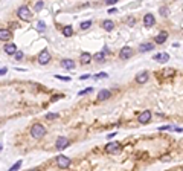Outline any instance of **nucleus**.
Wrapping results in <instances>:
<instances>
[{
	"label": "nucleus",
	"mask_w": 183,
	"mask_h": 171,
	"mask_svg": "<svg viewBox=\"0 0 183 171\" xmlns=\"http://www.w3.org/2000/svg\"><path fill=\"white\" fill-rule=\"evenodd\" d=\"M31 135H32L35 139L43 138V136L46 135V128H44L41 124H34V125H32V128H31Z\"/></svg>",
	"instance_id": "1"
},
{
	"label": "nucleus",
	"mask_w": 183,
	"mask_h": 171,
	"mask_svg": "<svg viewBox=\"0 0 183 171\" xmlns=\"http://www.w3.org/2000/svg\"><path fill=\"white\" fill-rule=\"evenodd\" d=\"M17 14H18V17L21 20H25V21H29L32 18V12H31V9L28 6H20L18 11H17Z\"/></svg>",
	"instance_id": "2"
},
{
	"label": "nucleus",
	"mask_w": 183,
	"mask_h": 171,
	"mask_svg": "<svg viewBox=\"0 0 183 171\" xmlns=\"http://www.w3.org/2000/svg\"><path fill=\"white\" fill-rule=\"evenodd\" d=\"M105 151L107 153H118L121 151V144L119 142H110L105 145Z\"/></svg>",
	"instance_id": "3"
},
{
	"label": "nucleus",
	"mask_w": 183,
	"mask_h": 171,
	"mask_svg": "<svg viewBox=\"0 0 183 171\" xmlns=\"http://www.w3.org/2000/svg\"><path fill=\"white\" fill-rule=\"evenodd\" d=\"M57 165H58L60 168H67L69 165H70V159H69L67 156L60 154V156L57 157Z\"/></svg>",
	"instance_id": "4"
},
{
	"label": "nucleus",
	"mask_w": 183,
	"mask_h": 171,
	"mask_svg": "<svg viewBox=\"0 0 183 171\" xmlns=\"http://www.w3.org/2000/svg\"><path fill=\"white\" fill-rule=\"evenodd\" d=\"M51 61V54L49 51H41L40 55H38V63L40 64H48Z\"/></svg>",
	"instance_id": "5"
},
{
	"label": "nucleus",
	"mask_w": 183,
	"mask_h": 171,
	"mask_svg": "<svg viewBox=\"0 0 183 171\" xmlns=\"http://www.w3.org/2000/svg\"><path fill=\"white\" fill-rule=\"evenodd\" d=\"M70 144L69 142V139L67 138H64V136H60L58 139H57V144H55V148L57 150H63V148H66V147Z\"/></svg>",
	"instance_id": "6"
},
{
	"label": "nucleus",
	"mask_w": 183,
	"mask_h": 171,
	"mask_svg": "<svg viewBox=\"0 0 183 171\" xmlns=\"http://www.w3.org/2000/svg\"><path fill=\"white\" fill-rule=\"evenodd\" d=\"M131 55H133V51H131V47H128V46H124L121 49V52H119V57L122 60H128Z\"/></svg>",
	"instance_id": "7"
},
{
	"label": "nucleus",
	"mask_w": 183,
	"mask_h": 171,
	"mask_svg": "<svg viewBox=\"0 0 183 171\" xmlns=\"http://www.w3.org/2000/svg\"><path fill=\"white\" fill-rule=\"evenodd\" d=\"M166 38H168V32L162 31V32H159V34L156 35L154 41H156V44H163V43L166 41Z\"/></svg>",
	"instance_id": "8"
},
{
	"label": "nucleus",
	"mask_w": 183,
	"mask_h": 171,
	"mask_svg": "<svg viewBox=\"0 0 183 171\" xmlns=\"http://www.w3.org/2000/svg\"><path fill=\"white\" fill-rule=\"evenodd\" d=\"M3 51H5L8 55H15V54H17V46H15L14 43H8V44H5Z\"/></svg>",
	"instance_id": "9"
},
{
	"label": "nucleus",
	"mask_w": 183,
	"mask_h": 171,
	"mask_svg": "<svg viewBox=\"0 0 183 171\" xmlns=\"http://www.w3.org/2000/svg\"><path fill=\"white\" fill-rule=\"evenodd\" d=\"M148 78H150L148 72H141V73H137V75H136V83L144 84V83H147V81H148Z\"/></svg>",
	"instance_id": "10"
},
{
	"label": "nucleus",
	"mask_w": 183,
	"mask_h": 171,
	"mask_svg": "<svg viewBox=\"0 0 183 171\" xmlns=\"http://www.w3.org/2000/svg\"><path fill=\"white\" fill-rule=\"evenodd\" d=\"M150 119H151V112L150 110H145V112H142L139 115V122H141V124H147Z\"/></svg>",
	"instance_id": "11"
},
{
	"label": "nucleus",
	"mask_w": 183,
	"mask_h": 171,
	"mask_svg": "<svg viewBox=\"0 0 183 171\" xmlns=\"http://www.w3.org/2000/svg\"><path fill=\"white\" fill-rule=\"evenodd\" d=\"M11 38H12V34L8 29H5V28L0 29V40H2V41H9Z\"/></svg>",
	"instance_id": "12"
},
{
	"label": "nucleus",
	"mask_w": 183,
	"mask_h": 171,
	"mask_svg": "<svg viewBox=\"0 0 183 171\" xmlns=\"http://www.w3.org/2000/svg\"><path fill=\"white\" fill-rule=\"evenodd\" d=\"M154 23H156L154 15H153V14H145V17H144V24H145V26H147V28H151Z\"/></svg>",
	"instance_id": "13"
},
{
	"label": "nucleus",
	"mask_w": 183,
	"mask_h": 171,
	"mask_svg": "<svg viewBox=\"0 0 183 171\" xmlns=\"http://www.w3.org/2000/svg\"><path fill=\"white\" fill-rule=\"evenodd\" d=\"M139 51L141 52H148V51H154V44L153 43H142L139 46Z\"/></svg>",
	"instance_id": "14"
},
{
	"label": "nucleus",
	"mask_w": 183,
	"mask_h": 171,
	"mask_svg": "<svg viewBox=\"0 0 183 171\" xmlns=\"http://www.w3.org/2000/svg\"><path fill=\"white\" fill-rule=\"evenodd\" d=\"M79 61H81L82 64H88V63L92 61V55H90L88 52H82V54L79 55Z\"/></svg>",
	"instance_id": "15"
},
{
	"label": "nucleus",
	"mask_w": 183,
	"mask_h": 171,
	"mask_svg": "<svg viewBox=\"0 0 183 171\" xmlns=\"http://www.w3.org/2000/svg\"><path fill=\"white\" fill-rule=\"evenodd\" d=\"M111 96V92L110 90H101L99 93H98V100H101V101H104V100H108V98Z\"/></svg>",
	"instance_id": "16"
},
{
	"label": "nucleus",
	"mask_w": 183,
	"mask_h": 171,
	"mask_svg": "<svg viewBox=\"0 0 183 171\" xmlns=\"http://www.w3.org/2000/svg\"><path fill=\"white\" fill-rule=\"evenodd\" d=\"M61 66H63L64 69H73V67H75V63H73V60L64 58V60L61 61Z\"/></svg>",
	"instance_id": "17"
},
{
	"label": "nucleus",
	"mask_w": 183,
	"mask_h": 171,
	"mask_svg": "<svg viewBox=\"0 0 183 171\" xmlns=\"http://www.w3.org/2000/svg\"><path fill=\"white\" fill-rule=\"evenodd\" d=\"M102 28H104L105 31L110 32V31H113V28H114V23H113L111 20H104V21H102Z\"/></svg>",
	"instance_id": "18"
},
{
	"label": "nucleus",
	"mask_w": 183,
	"mask_h": 171,
	"mask_svg": "<svg viewBox=\"0 0 183 171\" xmlns=\"http://www.w3.org/2000/svg\"><path fill=\"white\" fill-rule=\"evenodd\" d=\"M92 26V20H85V21H82L81 24H79V28L82 29V31H85V29H88Z\"/></svg>",
	"instance_id": "19"
},
{
	"label": "nucleus",
	"mask_w": 183,
	"mask_h": 171,
	"mask_svg": "<svg viewBox=\"0 0 183 171\" xmlns=\"http://www.w3.org/2000/svg\"><path fill=\"white\" fill-rule=\"evenodd\" d=\"M93 58H95L96 61H104V60H105V52H98V54L93 55Z\"/></svg>",
	"instance_id": "20"
},
{
	"label": "nucleus",
	"mask_w": 183,
	"mask_h": 171,
	"mask_svg": "<svg viewBox=\"0 0 183 171\" xmlns=\"http://www.w3.org/2000/svg\"><path fill=\"white\" fill-rule=\"evenodd\" d=\"M63 34H64L66 37H70V35L73 34V29H72V26H66V28L63 29Z\"/></svg>",
	"instance_id": "21"
},
{
	"label": "nucleus",
	"mask_w": 183,
	"mask_h": 171,
	"mask_svg": "<svg viewBox=\"0 0 183 171\" xmlns=\"http://www.w3.org/2000/svg\"><path fill=\"white\" fill-rule=\"evenodd\" d=\"M162 73H163L165 77H172L174 73H175V70H174V69H163V72H162Z\"/></svg>",
	"instance_id": "22"
},
{
	"label": "nucleus",
	"mask_w": 183,
	"mask_h": 171,
	"mask_svg": "<svg viewBox=\"0 0 183 171\" xmlns=\"http://www.w3.org/2000/svg\"><path fill=\"white\" fill-rule=\"evenodd\" d=\"M108 75H107V73L105 72H99V73H96V75H95V78L96 80H101V78H107Z\"/></svg>",
	"instance_id": "23"
},
{
	"label": "nucleus",
	"mask_w": 183,
	"mask_h": 171,
	"mask_svg": "<svg viewBox=\"0 0 183 171\" xmlns=\"http://www.w3.org/2000/svg\"><path fill=\"white\" fill-rule=\"evenodd\" d=\"M37 29H38V31H44V29H46L44 21H38V23H37Z\"/></svg>",
	"instance_id": "24"
},
{
	"label": "nucleus",
	"mask_w": 183,
	"mask_h": 171,
	"mask_svg": "<svg viewBox=\"0 0 183 171\" xmlns=\"http://www.w3.org/2000/svg\"><path fill=\"white\" fill-rule=\"evenodd\" d=\"M20 166H21V160H18L17 163H14V165H12V166L9 168V171H15V169H18Z\"/></svg>",
	"instance_id": "25"
},
{
	"label": "nucleus",
	"mask_w": 183,
	"mask_h": 171,
	"mask_svg": "<svg viewBox=\"0 0 183 171\" xmlns=\"http://www.w3.org/2000/svg\"><path fill=\"white\" fill-rule=\"evenodd\" d=\"M92 90H93V87H87V89H84V90L78 92V95H79V96H82V95H85V93H88V92H92Z\"/></svg>",
	"instance_id": "26"
},
{
	"label": "nucleus",
	"mask_w": 183,
	"mask_h": 171,
	"mask_svg": "<svg viewBox=\"0 0 183 171\" xmlns=\"http://www.w3.org/2000/svg\"><path fill=\"white\" fill-rule=\"evenodd\" d=\"M168 12H169V11H168V8H165V6L160 8V14H162L163 17H166V15H168Z\"/></svg>",
	"instance_id": "27"
},
{
	"label": "nucleus",
	"mask_w": 183,
	"mask_h": 171,
	"mask_svg": "<svg viewBox=\"0 0 183 171\" xmlns=\"http://www.w3.org/2000/svg\"><path fill=\"white\" fill-rule=\"evenodd\" d=\"M160 60H162V61L165 63V61H168V60H169V55H168V54H160Z\"/></svg>",
	"instance_id": "28"
},
{
	"label": "nucleus",
	"mask_w": 183,
	"mask_h": 171,
	"mask_svg": "<svg viewBox=\"0 0 183 171\" xmlns=\"http://www.w3.org/2000/svg\"><path fill=\"white\" fill-rule=\"evenodd\" d=\"M43 6H44V3H43V2H37V3H35V11H40Z\"/></svg>",
	"instance_id": "29"
},
{
	"label": "nucleus",
	"mask_w": 183,
	"mask_h": 171,
	"mask_svg": "<svg viewBox=\"0 0 183 171\" xmlns=\"http://www.w3.org/2000/svg\"><path fill=\"white\" fill-rule=\"evenodd\" d=\"M55 78L63 80V81H70V78H69V77H60V75H55Z\"/></svg>",
	"instance_id": "30"
},
{
	"label": "nucleus",
	"mask_w": 183,
	"mask_h": 171,
	"mask_svg": "<svg viewBox=\"0 0 183 171\" xmlns=\"http://www.w3.org/2000/svg\"><path fill=\"white\" fill-rule=\"evenodd\" d=\"M14 57H15V60H21L23 58V52H17Z\"/></svg>",
	"instance_id": "31"
},
{
	"label": "nucleus",
	"mask_w": 183,
	"mask_h": 171,
	"mask_svg": "<svg viewBox=\"0 0 183 171\" xmlns=\"http://www.w3.org/2000/svg\"><path fill=\"white\" fill-rule=\"evenodd\" d=\"M46 118H48V119H54V118H57V115L55 113H49V115H46Z\"/></svg>",
	"instance_id": "32"
},
{
	"label": "nucleus",
	"mask_w": 183,
	"mask_h": 171,
	"mask_svg": "<svg viewBox=\"0 0 183 171\" xmlns=\"http://www.w3.org/2000/svg\"><path fill=\"white\" fill-rule=\"evenodd\" d=\"M105 3H107V5H114V3H116V0H107Z\"/></svg>",
	"instance_id": "33"
},
{
	"label": "nucleus",
	"mask_w": 183,
	"mask_h": 171,
	"mask_svg": "<svg viewBox=\"0 0 183 171\" xmlns=\"http://www.w3.org/2000/svg\"><path fill=\"white\" fill-rule=\"evenodd\" d=\"M0 73H2V75H5V73H6V67H2V70H0Z\"/></svg>",
	"instance_id": "34"
},
{
	"label": "nucleus",
	"mask_w": 183,
	"mask_h": 171,
	"mask_svg": "<svg viewBox=\"0 0 183 171\" xmlns=\"http://www.w3.org/2000/svg\"><path fill=\"white\" fill-rule=\"evenodd\" d=\"M154 60H160V54H156L154 55Z\"/></svg>",
	"instance_id": "35"
},
{
	"label": "nucleus",
	"mask_w": 183,
	"mask_h": 171,
	"mask_svg": "<svg viewBox=\"0 0 183 171\" xmlns=\"http://www.w3.org/2000/svg\"><path fill=\"white\" fill-rule=\"evenodd\" d=\"M28 171H38V168H32V169H28Z\"/></svg>",
	"instance_id": "36"
},
{
	"label": "nucleus",
	"mask_w": 183,
	"mask_h": 171,
	"mask_svg": "<svg viewBox=\"0 0 183 171\" xmlns=\"http://www.w3.org/2000/svg\"><path fill=\"white\" fill-rule=\"evenodd\" d=\"M181 171H183V169H181Z\"/></svg>",
	"instance_id": "37"
}]
</instances>
